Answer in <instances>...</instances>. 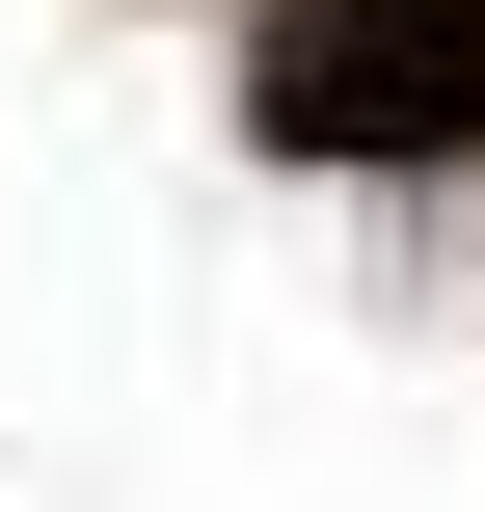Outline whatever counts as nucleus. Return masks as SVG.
<instances>
[{"label":"nucleus","mask_w":485,"mask_h":512,"mask_svg":"<svg viewBox=\"0 0 485 512\" xmlns=\"http://www.w3.org/2000/svg\"><path fill=\"white\" fill-rule=\"evenodd\" d=\"M270 135L297 162H459L485 135V0H270Z\"/></svg>","instance_id":"nucleus-1"}]
</instances>
